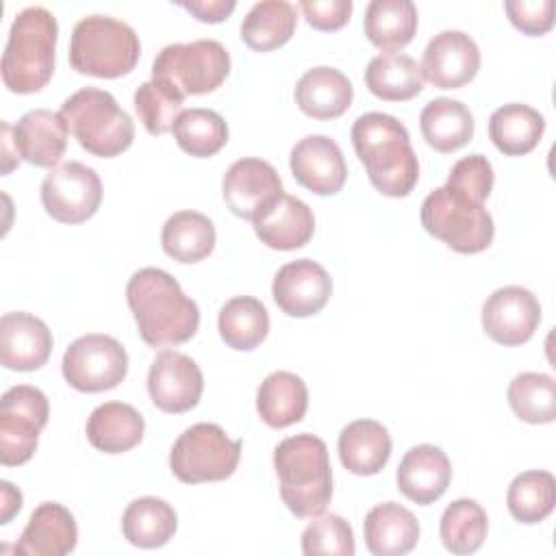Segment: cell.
I'll return each mask as SVG.
<instances>
[{"label": "cell", "mask_w": 556, "mask_h": 556, "mask_svg": "<svg viewBox=\"0 0 556 556\" xmlns=\"http://www.w3.org/2000/svg\"><path fill=\"white\" fill-rule=\"evenodd\" d=\"M126 302L141 339L152 348L180 345L198 332V304L165 269L143 267L135 271L126 285Z\"/></svg>", "instance_id": "1"}, {"label": "cell", "mask_w": 556, "mask_h": 556, "mask_svg": "<svg viewBox=\"0 0 556 556\" xmlns=\"http://www.w3.org/2000/svg\"><path fill=\"white\" fill-rule=\"evenodd\" d=\"M356 156L367 169L369 182L389 198L408 195L419 180V161L406 126L387 113H365L352 126Z\"/></svg>", "instance_id": "2"}, {"label": "cell", "mask_w": 556, "mask_h": 556, "mask_svg": "<svg viewBox=\"0 0 556 556\" xmlns=\"http://www.w3.org/2000/svg\"><path fill=\"white\" fill-rule=\"evenodd\" d=\"M280 497L295 517H315L332 497V471L326 443L308 432L282 439L274 450Z\"/></svg>", "instance_id": "3"}, {"label": "cell", "mask_w": 556, "mask_h": 556, "mask_svg": "<svg viewBox=\"0 0 556 556\" xmlns=\"http://www.w3.org/2000/svg\"><path fill=\"white\" fill-rule=\"evenodd\" d=\"M59 37L56 17L43 7L22 9L2 52V83L13 93H35L48 85L54 72Z\"/></svg>", "instance_id": "4"}, {"label": "cell", "mask_w": 556, "mask_h": 556, "mask_svg": "<svg viewBox=\"0 0 556 556\" xmlns=\"http://www.w3.org/2000/svg\"><path fill=\"white\" fill-rule=\"evenodd\" d=\"M141 43L132 26L109 15H87L76 22L70 39V63L78 74L119 78L135 70Z\"/></svg>", "instance_id": "5"}, {"label": "cell", "mask_w": 556, "mask_h": 556, "mask_svg": "<svg viewBox=\"0 0 556 556\" xmlns=\"http://www.w3.org/2000/svg\"><path fill=\"white\" fill-rule=\"evenodd\" d=\"M83 150L111 159L130 148L135 124L117 100L98 87H83L72 93L59 111Z\"/></svg>", "instance_id": "6"}, {"label": "cell", "mask_w": 556, "mask_h": 556, "mask_svg": "<svg viewBox=\"0 0 556 556\" xmlns=\"http://www.w3.org/2000/svg\"><path fill=\"white\" fill-rule=\"evenodd\" d=\"M421 226L458 254L486 250L495 235V224L484 204L443 185L421 202Z\"/></svg>", "instance_id": "7"}, {"label": "cell", "mask_w": 556, "mask_h": 556, "mask_svg": "<svg viewBox=\"0 0 556 556\" xmlns=\"http://www.w3.org/2000/svg\"><path fill=\"white\" fill-rule=\"evenodd\" d=\"M241 458V441L230 439L217 424H193L174 443L169 469L185 484L219 482L235 473Z\"/></svg>", "instance_id": "8"}, {"label": "cell", "mask_w": 556, "mask_h": 556, "mask_svg": "<svg viewBox=\"0 0 556 556\" xmlns=\"http://www.w3.org/2000/svg\"><path fill=\"white\" fill-rule=\"evenodd\" d=\"M230 74V54L215 39L165 46L152 63V78L174 85L185 98L215 91Z\"/></svg>", "instance_id": "9"}, {"label": "cell", "mask_w": 556, "mask_h": 556, "mask_svg": "<svg viewBox=\"0 0 556 556\" xmlns=\"http://www.w3.org/2000/svg\"><path fill=\"white\" fill-rule=\"evenodd\" d=\"M50 404L41 389L11 387L0 400V463L24 465L33 458L41 428L48 424Z\"/></svg>", "instance_id": "10"}, {"label": "cell", "mask_w": 556, "mask_h": 556, "mask_svg": "<svg viewBox=\"0 0 556 556\" xmlns=\"http://www.w3.org/2000/svg\"><path fill=\"white\" fill-rule=\"evenodd\" d=\"M61 369L72 389L100 393L115 389L126 378L128 354L124 345L109 334H83L67 345Z\"/></svg>", "instance_id": "11"}, {"label": "cell", "mask_w": 556, "mask_h": 556, "mask_svg": "<svg viewBox=\"0 0 556 556\" xmlns=\"http://www.w3.org/2000/svg\"><path fill=\"white\" fill-rule=\"evenodd\" d=\"M102 202V182L96 169L67 161L52 167L41 182V204L61 224H83Z\"/></svg>", "instance_id": "12"}, {"label": "cell", "mask_w": 556, "mask_h": 556, "mask_svg": "<svg viewBox=\"0 0 556 556\" xmlns=\"http://www.w3.org/2000/svg\"><path fill=\"white\" fill-rule=\"evenodd\" d=\"M202 389L204 378L191 356L178 350H163L154 356L148 371V393L156 408L187 413L200 402Z\"/></svg>", "instance_id": "13"}, {"label": "cell", "mask_w": 556, "mask_h": 556, "mask_svg": "<svg viewBox=\"0 0 556 556\" xmlns=\"http://www.w3.org/2000/svg\"><path fill=\"white\" fill-rule=\"evenodd\" d=\"M222 193L226 206L243 219L254 222L267 211L285 191L282 180L271 163L263 159H239L235 161L222 180Z\"/></svg>", "instance_id": "14"}, {"label": "cell", "mask_w": 556, "mask_h": 556, "mask_svg": "<svg viewBox=\"0 0 556 556\" xmlns=\"http://www.w3.org/2000/svg\"><path fill=\"white\" fill-rule=\"evenodd\" d=\"M539 321L541 304L526 287H500L482 304V328L502 345L526 343L539 328Z\"/></svg>", "instance_id": "15"}, {"label": "cell", "mask_w": 556, "mask_h": 556, "mask_svg": "<svg viewBox=\"0 0 556 556\" xmlns=\"http://www.w3.org/2000/svg\"><path fill=\"white\" fill-rule=\"evenodd\" d=\"M419 67L437 89H458L480 70L478 43L463 30H441L428 41Z\"/></svg>", "instance_id": "16"}, {"label": "cell", "mask_w": 556, "mask_h": 556, "mask_svg": "<svg viewBox=\"0 0 556 556\" xmlns=\"http://www.w3.org/2000/svg\"><path fill=\"white\" fill-rule=\"evenodd\" d=\"M330 293V274L311 258H298L282 265L271 282L274 302L291 317H311L319 313L328 304Z\"/></svg>", "instance_id": "17"}, {"label": "cell", "mask_w": 556, "mask_h": 556, "mask_svg": "<svg viewBox=\"0 0 556 556\" xmlns=\"http://www.w3.org/2000/svg\"><path fill=\"white\" fill-rule=\"evenodd\" d=\"M293 178L315 195H334L348 178V165L339 143L326 135L300 139L289 156Z\"/></svg>", "instance_id": "18"}, {"label": "cell", "mask_w": 556, "mask_h": 556, "mask_svg": "<svg viewBox=\"0 0 556 556\" xmlns=\"http://www.w3.org/2000/svg\"><path fill=\"white\" fill-rule=\"evenodd\" d=\"M52 332L35 315L4 313L0 319V363L13 371H35L50 358Z\"/></svg>", "instance_id": "19"}, {"label": "cell", "mask_w": 556, "mask_h": 556, "mask_svg": "<svg viewBox=\"0 0 556 556\" xmlns=\"http://www.w3.org/2000/svg\"><path fill=\"white\" fill-rule=\"evenodd\" d=\"M397 489L415 504L437 502L450 486L452 467L445 452L437 445L421 443L410 447L397 465Z\"/></svg>", "instance_id": "20"}, {"label": "cell", "mask_w": 556, "mask_h": 556, "mask_svg": "<svg viewBox=\"0 0 556 556\" xmlns=\"http://www.w3.org/2000/svg\"><path fill=\"white\" fill-rule=\"evenodd\" d=\"M78 528L74 515L59 502L39 504L15 543L20 556H65L76 547Z\"/></svg>", "instance_id": "21"}, {"label": "cell", "mask_w": 556, "mask_h": 556, "mask_svg": "<svg viewBox=\"0 0 556 556\" xmlns=\"http://www.w3.org/2000/svg\"><path fill=\"white\" fill-rule=\"evenodd\" d=\"M67 124L61 113L33 109L13 126L17 154L35 167H56L67 148Z\"/></svg>", "instance_id": "22"}, {"label": "cell", "mask_w": 556, "mask_h": 556, "mask_svg": "<svg viewBox=\"0 0 556 556\" xmlns=\"http://www.w3.org/2000/svg\"><path fill=\"white\" fill-rule=\"evenodd\" d=\"M254 232L271 250L289 252L304 248L315 232V215L306 202L282 193L254 222Z\"/></svg>", "instance_id": "23"}, {"label": "cell", "mask_w": 556, "mask_h": 556, "mask_svg": "<svg viewBox=\"0 0 556 556\" xmlns=\"http://www.w3.org/2000/svg\"><path fill=\"white\" fill-rule=\"evenodd\" d=\"M354 98V87L350 78L328 65H317L302 74L295 85V104L300 111L313 119H334L341 117Z\"/></svg>", "instance_id": "24"}, {"label": "cell", "mask_w": 556, "mask_h": 556, "mask_svg": "<svg viewBox=\"0 0 556 556\" xmlns=\"http://www.w3.org/2000/svg\"><path fill=\"white\" fill-rule=\"evenodd\" d=\"M363 534L374 556H402L417 545L419 521L402 504L384 502L365 515Z\"/></svg>", "instance_id": "25"}, {"label": "cell", "mask_w": 556, "mask_h": 556, "mask_svg": "<svg viewBox=\"0 0 556 556\" xmlns=\"http://www.w3.org/2000/svg\"><path fill=\"white\" fill-rule=\"evenodd\" d=\"M341 465L356 476L378 473L391 456V434L376 419H356L339 434Z\"/></svg>", "instance_id": "26"}, {"label": "cell", "mask_w": 556, "mask_h": 556, "mask_svg": "<svg viewBox=\"0 0 556 556\" xmlns=\"http://www.w3.org/2000/svg\"><path fill=\"white\" fill-rule=\"evenodd\" d=\"M146 421L141 413L124 402H106L87 419V441L104 454H122L141 443Z\"/></svg>", "instance_id": "27"}, {"label": "cell", "mask_w": 556, "mask_h": 556, "mask_svg": "<svg viewBox=\"0 0 556 556\" xmlns=\"http://www.w3.org/2000/svg\"><path fill=\"white\" fill-rule=\"evenodd\" d=\"M545 130V117L521 102H510L495 109L489 117V137L506 156H523L532 152Z\"/></svg>", "instance_id": "28"}, {"label": "cell", "mask_w": 556, "mask_h": 556, "mask_svg": "<svg viewBox=\"0 0 556 556\" xmlns=\"http://www.w3.org/2000/svg\"><path fill=\"white\" fill-rule=\"evenodd\" d=\"M306 408V382L291 371H271L256 391V410L271 428H287L302 421Z\"/></svg>", "instance_id": "29"}, {"label": "cell", "mask_w": 556, "mask_h": 556, "mask_svg": "<svg viewBox=\"0 0 556 556\" xmlns=\"http://www.w3.org/2000/svg\"><path fill=\"white\" fill-rule=\"evenodd\" d=\"M419 128L426 143L445 154L471 141L473 115L460 100L434 98L421 109Z\"/></svg>", "instance_id": "30"}, {"label": "cell", "mask_w": 556, "mask_h": 556, "mask_svg": "<svg viewBox=\"0 0 556 556\" xmlns=\"http://www.w3.org/2000/svg\"><path fill=\"white\" fill-rule=\"evenodd\" d=\"M417 7L410 0H371L365 9V37L384 52L408 46L417 33Z\"/></svg>", "instance_id": "31"}, {"label": "cell", "mask_w": 556, "mask_h": 556, "mask_svg": "<svg viewBox=\"0 0 556 556\" xmlns=\"http://www.w3.org/2000/svg\"><path fill=\"white\" fill-rule=\"evenodd\" d=\"M367 89L387 102H404L421 93L424 74L417 61L402 52H382L365 70Z\"/></svg>", "instance_id": "32"}, {"label": "cell", "mask_w": 556, "mask_h": 556, "mask_svg": "<svg viewBox=\"0 0 556 556\" xmlns=\"http://www.w3.org/2000/svg\"><path fill=\"white\" fill-rule=\"evenodd\" d=\"M176 528V510L165 500L152 495L132 500L122 515L124 539L143 549L163 547L174 536Z\"/></svg>", "instance_id": "33"}, {"label": "cell", "mask_w": 556, "mask_h": 556, "mask_svg": "<svg viewBox=\"0 0 556 556\" xmlns=\"http://www.w3.org/2000/svg\"><path fill=\"white\" fill-rule=\"evenodd\" d=\"M298 26V9L285 0L256 2L241 22V39L256 52L285 46Z\"/></svg>", "instance_id": "34"}, {"label": "cell", "mask_w": 556, "mask_h": 556, "mask_svg": "<svg viewBox=\"0 0 556 556\" xmlns=\"http://www.w3.org/2000/svg\"><path fill=\"white\" fill-rule=\"evenodd\" d=\"M161 245L178 263H198L215 248V226L198 211H178L163 224Z\"/></svg>", "instance_id": "35"}, {"label": "cell", "mask_w": 556, "mask_h": 556, "mask_svg": "<svg viewBox=\"0 0 556 556\" xmlns=\"http://www.w3.org/2000/svg\"><path fill=\"white\" fill-rule=\"evenodd\" d=\"M219 337L232 350L248 352L258 348L269 332V313L252 295L230 298L217 317Z\"/></svg>", "instance_id": "36"}, {"label": "cell", "mask_w": 556, "mask_h": 556, "mask_svg": "<svg viewBox=\"0 0 556 556\" xmlns=\"http://www.w3.org/2000/svg\"><path fill=\"white\" fill-rule=\"evenodd\" d=\"M489 530L484 508L469 497L454 500L441 515L439 534L447 552L467 556L482 547Z\"/></svg>", "instance_id": "37"}, {"label": "cell", "mask_w": 556, "mask_h": 556, "mask_svg": "<svg viewBox=\"0 0 556 556\" xmlns=\"http://www.w3.org/2000/svg\"><path fill=\"white\" fill-rule=\"evenodd\" d=\"M506 506L519 523H541L556 506V478L541 469L515 476L506 493Z\"/></svg>", "instance_id": "38"}, {"label": "cell", "mask_w": 556, "mask_h": 556, "mask_svg": "<svg viewBox=\"0 0 556 556\" xmlns=\"http://www.w3.org/2000/svg\"><path fill=\"white\" fill-rule=\"evenodd\" d=\"M174 139L178 148L191 156L206 159L217 154L228 141V126L224 117L211 109H185L174 126Z\"/></svg>", "instance_id": "39"}, {"label": "cell", "mask_w": 556, "mask_h": 556, "mask_svg": "<svg viewBox=\"0 0 556 556\" xmlns=\"http://www.w3.org/2000/svg\"><path fill=\"white\" fill-rule=\"evenodd\" d=\"M506 397L513 413L526 424H552L556 419V382L547 374H517Z\"/></svg>", "instance_id": "40"}, {"label": "cell", "mask_w": 556, "mask_h": 556, "mask_svg": "<svg viewBox=\"0 0 556 556\" xmlns=\"http://www.w3.org/2000/svg\"><path fill=\"white\" fill-rule=\"evenodd\" d=\"M135 111L150 135H165L172 130L176 117L182 113L185 96L169 83L150 78L135 91Z\"/></svg>", "instance_id": "41"}, {"label": "cell", "mask_w": 556, "mask_h": 556, "mask_svg": "<svg viewBox=\"0 0 556 556\" xmlns=\"http://www.w3.org/2000/svg\"><path fill=\"white\" fill-rule=\"evenodd\" d=\"M302 552L306 556L332 554L352 556L356 552L352 526L339 515H315L302 532Z\"/></svg>", "instance_id": "42"}, {"label": "cell", "mask_w": 556, "mask_h": 556, "mask_svg": "<svg viewBox=\"0 0 556 556\" xmlns=\"http://www.w3.org/2000/svg\"><path fill=\"white\" fill-rule=\"evenodd\" d=\"M493 180H495V176H493L491 161L482 154H469L454 163L445 185L469 195L471 200L484 204V200L491 195Z\"/></svg>", "instance_id": "43"}, {"label": "cell", "mask_w": 556, "mask_h": 556, "mask_svg": "<svg viewBox=\"0 0 556 556\" xmlns=\"http://www.w3.org/2000/svg\"><path fill=\"white\" fill-rule=\"evenodd\" d=\"M504 9L513 26L530 37L545 35L554 26L552 0H508Z\"/></svg>", "instance_id": "44"}, {"label": "cell", "mask_w": 556, "mask_h": 556, "mask_svg": "<svg viewBox=\"0 0 556 556\" xmlns=\"http://www.w3.org/2000/svg\"><path fill=\"white\" fill-rule=\"evenodd\" d=\"M300 9L317 30H339L352 15V0H304Z\"/></svg>", "instance_id": "45"}, {"label": "cell", "mask_w": 556, "mask_h": 556, "mask_svg": "<svg viewBox=\"0 0 556 556\" xmlns=\"http://www.w3.org/2000/svg\"><path fill=\"white\" fill-rule=\"evenodd\" d=\"M180 7L200 22L217 24V22H224L235 11L237 2L235 0H191V2L185 0L180 2Z\"/></svg>", "instance_id": "46"}, {"label": "cell", "mask_w": 556, "mask_h": 556, "mask_svg": "<svg viewBox=\"0 0 556 556\" xmlns=\"http://www.w3.org/2000/svg\"><path fill=\"white\" fill-rule=\"evenodd\" d=\"M0 491H2V497H0V523H9L11 517L15 513H20L22 508V493L20 489H15L11 482L2 480L0 482Z\"/></svg>", "instance_id": "47"}, {"label": "cell", "mask_w": 556, "mask_h": 556, "mask_svg": "<svg viewBox=\"0 0 556 556\" xmlns=\"http://www.w3.org/2000/svg\"><path fill=\"white\" fill-rule=\"evenodd\" d=\"M0 156H2V176H7L22 161V156L17 154L15 141H13V126L9 122H2V154Z\"/></svg>", "instance_id": "48"}]
</instances>
